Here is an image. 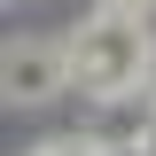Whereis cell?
I'll return each instance as SVG.
<instances>
[{"label":"cell","instance_id":"1","mask_svg":"<svg viewBox=\"0 0 156 156\" xmlns=\"http://www.w3.org/2000/svg\"><path fill=\"white\" fill-rule=\"evenodd\" d=\"M148 62H156V39L140 31L133 8H94V16L70 31V86L94 94V101L133 94L140 78H148Z\"/></svg>","mask_w":156,"mask_h":156},{"label":"cell","instance_id":"2","mask_svg":"<svg viewBox=\"0 0 156 156\" xmlns=\"http://www.w3.org/2000/svg\"><path fill=\"white\" fill-rule=\"evenodd\" d=\"M70 86V39H16L8 55H0V94L31 109V101H55Z\"/></svg>","mask_w":156,"mask_h":156},{"label":"cell","instance_id":"3","mask_svg":"<svg viewBox=\"0 0 156 156\" xmlns=\"http://www.w3.org/2000/svg\"><path fill=\"white\" fill-rule=\"evenodd\" d=\"M31 156H101V140H47V148H31Z\"/></svg>","mask_w":156,"mask_h":156},{"label":"cell","instance_id":"4","mask_svg":"<svg viewBox=\"0 0 156 156\" xmlns=\"http://www.w3.org/2000/svg\"><path fill=\"white\" fill-rule=\"evenodd\" d=\"M133 156H156V117H148V125L133 133Z\"/></svg>","mask_w":156,"mask_h":156},{"label":"cell","instance_id":"5","mask_svg":"<svg viewBox=\"0 0 156 156\" xmlns=\"http://www.w3.org/2000/svg\"><path fill=\"white\" fill-rule=\"evenodd\" d=\"M101 8H148V0H101Z\"/></svg>","mask_w":156,"mask_h":156}]
</instances>
